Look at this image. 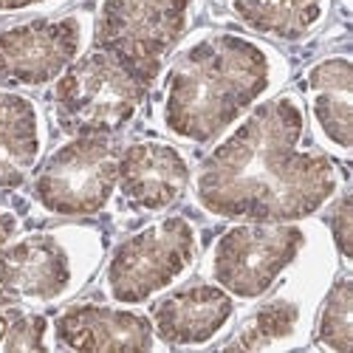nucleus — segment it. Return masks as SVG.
I'll use <instances>...</instances> for the list:
<instances>
[{"instance_id": "nucleus-1", "label": "nucleus", "mask_w": 353, "mask_h": 353, "mask_svg": "<svg viewBox=\"0 0 353 353\" xmlns=\"http://www.w3.org/2000/svg\"><path fill=\"white\" fill-rule=\"evenodd\" d=\"M297 94H274L226 130L192 172V198L221 221H308L342 190L336 161L305 147Z\"/></svg>"}, {"instance_id": "nucleus-2", "label": "nucleus", "mask_w": 353, "mask_h": 353, "mask_svg": "<svg viewBox=\"0 0 353 353\" xmlns=\"http://www.w3.org/2000/svg\"><path fill=\"white\" fill-rule=\"evenodd\" d=\"M285 57L243 32H201L172 51L156 102L159 128L175 141L207 147L280 91Z\"/></svg>"}, {"instance_id": "nucleus-3", "label": "nucleus", "mask_w": 353, "mask_h": 353, "mask_svg": "<svg viewBox=\"0 0 353 353\" xmlns=\"http://www.w3.org/2000/svg\"><path fill=\"white\" fill-rule=\"evenodd\" d=\"M105 243L94 226L32 232L0 252V303L17 308L63 303L91 280Z\"/></svg>"}, {"instance_id": "nucleus-4", "label": "nucleus", "mask_w": 353, "mask_h": 353, "mask_svg": "<svg viewBox=\"0 0 353 353\" xmlns=\"http://www.w3.org/2000/svg\"><path fill=\"white\" fill-rule=\"evenodd\" d=\"M305 221H232L207 254V277L234 303H254L303 260Z\"/></svg>"}, {"instance_id": "nucleus-5", "label": "nucleus", "mask_w": 353, "mask_h": 353, "mask_svg": "<svg viewBox=\"0 0 353 353\" xmlns=\"http://www.w3.org/2000/svg\"><path fill=\"white\" fill-rule=\"evenodd\" d=\"M195 260V223L184 215H164L116 243L105 263L102 288L110 303L139 308L181 283Z\"/></svg>"}, {"instance_id": "nucleus-6", "label": "nucleus", "mask_w": 353, "mask_h": 353, "mask_svg": "<svg viewBox=\"0 0 353 353\" xmlns=\"http://www.w3.org/2000/svg\"><path fill=\"white\" fill-rule=\"evenodd\" d=\"M195 9L198 0H102L94 23L97 48L150 88L187 40Z\"/></svg>"}, {"instance_id": "nucleus-7", "label": "nucleus", "mask_w": 353, "mask_h": 353, "mask_svg": "<svg viewBox=\"0 0 353 353\" xmlns=\"http://www.w3.org/2000/svg\"><path fill=\"white\" fill-rule=\"evenodd\" d=\"M147 91L116 57L94 48L54 82V110L74 136H116L139 116Z\"/></svg>"}, {"instance_id": "nucleus-8", "label": "nucleus", "mask_w": 353, "mask_h": 353, "mask_svg": "<svg viewBox=\"0 0 353 353\" xmlns=\"http://www.w3.org/2000/svg\"><path fill=\"white\" fill-rule=\"evenodd\" d=\"M119 181V147L110 136H71L32 181L34 203L54 218H91L110 207Z\"/></svg>"}, {"instance_id": "nucleus-9", "label": "nucleus", "mask_w": 353, "mask_h": 353, "mask_svg": "<svg viewBox=\"0 0 353 353\" xmlns=\"http://www.w3.org/2000/svg\"><path fill=\"white\" fill-rule=\"evenodd\" d=\"M94 40V17L68 12L34 17L0 32V85L43 88L57 82Z\"/></svg>"}, {"instance_id": "nucleus-10", "label": "nucleus", "mask_w": 353, "mask_h": 353, "mask_svg": "<svg viewBox=\"0 0 353 353\" xmlns=\"http://www.w3.org/2000/svg\"><path fill=\"white\" fill-rule=\"evenodd\" d=\"M192 181V164L179 144L141 139L119 150L116 192L136 212H164L179 203Z\"/></svg>"}, {"instance_id": "nucleus-11", "label": "nucleus", "mask_w": 353, "mask_h": 353, "mask_svg": "<svg viewBox=\"0 0 353 353\" xmlns=\"http://www.w3.org/2000/svg\"><path fill=\"white\" fill-rule=\"evenodd\" d=\"M238 303L215 283H190L153 303L150 322L164 347H207L232 325Z\"/></svg>"}, {"instance_id": "nucleus-12", "label": "nucleus", "mask_w": 353, "mask_h": 353, "mask_svg": "<svg viewBox=\"0 0 353 353\" xmlns=\"http://www.w3.org/2000/svg\"><path fill=\"white\" fill-rule=\"evenodd\" d=\"M54 345L85 353H122L159 347L153 322L130 305L77 303L54 319Z\"/></svg>"}, {"instance_id": "nucleus-13", "label": "nucleus", "mask_w": 353, "mask_h": 353, "mask_svg": "<svg viewBox=\"0 0 353 353\" xmlns=\"http://www.w3.org/2000/svg\"><path fill=\"white\" fill-rule=\"evenodd\" d=\"M305 97L314 133L322 147L347 159L353 147V65L350 57L336 54L305 71Z\"/></svg>"}, {"instance_id": "nucleus-14", "label": "nucleus", "mask_w": 353, "mask_h": 353, "mask_svg": "<svg viewBox=\"0 0 353 353\" xmlns=\"http://www.w3.org/2000/svg\"><path fill=\"white\" fill-rule=\"evenodd\" d=\"M46 116L34 99L0 85V192L17 190L43 159Z\"/></svg>"}, {"instance_id": "nucleus-15", "label": "nucleus", "mask_w": 353, "mask_h": 353, "mask_svg": "<svg viewBox=\"0 0 353 353\" xmlns=\"http://www.w3.org/2000/svg\"><path fill=\"white\" fill-rule=\"evenodd\" d=\"M229 14L254 37L300 43L314 34L331 0H223Z\"/></svg>"}, {"instance_id": "nucleus-16", "label": "nucleus", "mask_w": 353, "mask_h": 353, "mask_svg": "<svg viewBox=\"0 0 353 353\" xmlns=\"http://www.w3.org/2000/svg\"><path fill=\"white\" fill-rule=\"evenodd\" d=\"M305 300L288 291L274 294L272 300L257 305L229 339L226 347L234 350H269V347H294L305 339Z\"/></svg>"}, {"instance_id": "nucleus-17", "label": "nucleus", "mask_w": 353, "mask_h": 353, "mask_svg": "<svg viewBox=\"0 0 353 353\" xmlns=\"http://www.w3.org/2000/svg\"><path fill=\"white\" fill-rule=\"evenodd\" d=\"M314 339H316V347L322 350L350 353L353 347V280L347 274L334 280L325 300H322Z\"/></svg>"}, {"instance_id": "nucleus-18", "label": "nucleus", "mask_w": 353, "mask_h": 353, "mask_svg": "<svg viewBox=\"0 0 353 353\" xmlns=\"http://www.w3.org/2000/svg\"><path fill=\"white\" fill-rule=\"evenodd\" d=\"M51 322L34 311H17L3 350H51Z\"/></svg>"}, {"instance_id": "nucleus-19", "label": "nucleus", "mask_w": 353, "mask_h": 353, "mask_svg": "<svg viewBox=\"0 0 353 353\" xmlns=\"http://www.w3.org/2000/svg\"><path fill=\"white\" fill-rule=\"evenodd\" d=\"M331 238L334 249L342 257L345 266H350V190L336 192V201H331Z\"/></svg>"}, {"instance_id": "nucleus-20", "label": "nucleus", "mask_w": 353, "mask_h": 353, "mask_svg": "<svg viewBox=\"0 0 353 353\" xmlns=\"http://www.w3.org/2000/svg\"><path fill=\"white\" fill-rule=\"evenodd\" d=\"M63 0H0V14H20V12H34V9H51Z\"/></svg>"}, {"instance_id": "nucleus-21", "label": "nucleus", "mask_w": 353, "mask_h": 353, "mask_svg": "<svg viewBox=\"0 0 353 353\" xmlns=\"http://www.w3.org/2000/svg\"><path fill=\"white\" fill-rule=\"evenodd\" d=\"M17 229H20V218H17L12 210L0 207V252H3V249H6V246L14 241Z\"/></svg>"}, {"instance_id": "nucleus-22", "label": "nucleus", "mask_w": 353, "mask_h": 353, "mask_svg": "<svg viewBox=\"0 0 353 353\" xmlns=\"http://www.w3.org/2000/svg\"><path fill=\"white\" fill-rule=\"evenodd\" d=\"M17 311H20L17 305H3L0 303V350H3V345H6V336H9V328H12Z\"/></svg>"}]
</instances>
